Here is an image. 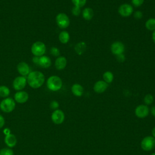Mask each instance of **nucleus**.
<instances>
[{
  "mask_svg": "<svg viewBox=\"0 0 155 155\" xmlns=\"http://www.w3.org/2000/svg\"><path fill=\"white\" fill-rule=\"evenodd\" d=\"M27 81L31 88H38L41 87L44 84L45 81V76L41 71H31L27 75Z\"/></svg>",
  "mask_w": 155,
  "mask_h": 155,
  "instance_id": "nucleus-1",
  "label": "nucleus"
},
{
  "mask_svg": "<svg viewBox=\"0 0 155 155\" xmlns=\"http://www.w3.org/2000/svg\"><path fill=\"white\" fill-rule=\"evenodd\" d=\"M62 79L58 76H51L47 81V87L51 91H58L62 88Z\"/></svg>",
  "mask_w": 155,
  "mask_h": 155,
  "instance_id": "nucleus-2",
  "label": "nucleus"
},
{
  "mask_svg": "<svg viewBox=\"0 0 155 155\" xmlns=\"http://www.w3.org/2000/svg\"><path fill=\"white\" fill-rule=\"evenodd\" d=\"M31 51L33 54L35 56H42L46 51L45 45L41 41H36L33 44L31 48Z\"/></svg>",
  "mask_w": 155,
  "mask_h": 155,
  "instance_id": "nucleus-3",
  "label": "nucleus"
},
{
  "mask_svg": "<svg viewBox=\"0 0 155 155\" xmlns=\"http://www.w3.org/2000/svg\"><path fill=\"white\" fill-rule=\"evenodd\" d=\"M15 102L11 97H7L2 100L0 104V108L5 113H10L15 108Z\"/></svg>",
  "mask_w": 155,
  "mask_h": 155,
  "instance_id": "nucleus-4",
  "label": "nucleus"
},
{
  "mask_svg": "<svg viewBox=\"0 0 155 155\" xmlns=\"http://www.w3.org/2000/svg\"><path fill=\"white\" fill-rule=\"evenodd\" d=\"M56 22L58 26L62 29L67 28L70 24L69 17L64 13H60L57 15Z\"/></svg>",
  "mask_w": 155,
  "mask_h": 155,
  "instance_id": "nucleus-5",
  "label": "nucleus"
},
{
  "mask_svg": "<svg viewBox=\"0 0 155 155\" xmlns=\"http://www.w3.org/2000/svg\"><path fill=\"white\" fill-rule=\"evenodd\" d=\"M133 7L128 3L121 4L118 8L119 14L124 18H127L133 13Z\"/></svg>",
  "mask_w": 155,
  "mask_h": 155,
  "instance_id": "nucleus-6",
  "label": "nucleus"
},
{
  "mask_svg": "<svg viewBox=\"0 0 155 155\" xmlns=\"http://www.w3.org/2000/svg\"><path fill=\"white\" fill-rule=\"evenodd\" d=\"M155 146V138L153 136H147L141 142V147L145 151H150Z\"/></svg>",
  "mask_w": 155,
  "mask_h": 155,
  "instance_id": "nucleus-7",
  "label": "nucleus"
},
{
  "mask_svg": "<svg viewBox=\"0 0 155 155\" xmlns=\"http://www.w3.org/2000/svg\"><path fill=\"white\" fill-rule=\"evenodd\" d=\"M111 53L115 56L123 54L125 51V45L120 41H115L110 46Z\"/></svg>",
  "mask_w": 155,
  "mask_h": 155,
  "instance_id": "nucleus-8",
  "label": "nucleus"
},
{
  "mask_svg": "<svg viewBox=\"0 0 155 155\" xmlns=\"http://www.w3.org/2000/svg\"><path fill=\"white\" fill-rule=\"evenodd\" d=\"M27 79L24 76H18L13 82V87L15 90L20 91L25 88L27 84Z\"/></svg>",
  "mask_w": 155,
  "mask_h": 155,
  "instance_id": "nucleus-9",
  "label": "nucleus"
},
{
  "mask_svg": "<svg viewBox=\"0 0 155 155\" xmlns=\"http://www.w3.org/2000/svg\"><path fill=\"white\" fill-rule=\"evenodd\" d=\"M64 113L61 110H56L51 114V120L56 124H61L64 120Z\"/></svg>",
  "mask_w": 155,
  "mask_h": 155,
  "instance_id": "nucleus-10",
  "label": "nucleus"
},
{
  "mask_svg": "<svg viewBox=\"0 0 155 155\" xmlns=\"http://www.w3.org/2000/svg\"><path fill=\"white\" fill-rule=\"evenodd\" d=\"M108 87V84L103 80H99L94 84L93 90L97 93H102L107 89Z\"/></svg>",
  "mask_w": 155,
  "mask_h": 155,
  "instance_id": "nucleus-11",
  "label": "nucleus"
},
{
  "mask_svg": "<svg viewBox=\"0 0 155 155\" xmlns=\"http://www.w3.org/2000/svg\"><path fill=\"white\" fill-rule=\"evenodd\" d=\"M149 113V108L147 105H140L135 110L136 115L140 118L145 117Z\"/></svg>",
  "mask_w": 155,
  "mask_h": 155,
  "instance_id": "nucleus-12",
  "label": "nucleus"
},
{
  "mask_svg": "<svg viewBox=\"0 0 155 155\" xmlns=\"http://www.w3.org/2000/svg\"><path fill=\"white\" fill-rule=\"evenodd\" d=\"M28 99V94L26 91H19L15 94V100L20 104L25 103Z\"/></svg>",
  "mask_w": 155,
  "mask_h": 155,
  "instance_id": "nucleus-13",
  "label": "nucleus"
},
{
  "mask_svg": "<svg viewBox=\"0 0 155 155\" xmlns=\"http://www.w3.org/2000/svg\"><path fill=\"white\" fill-rule=\"evenodd\" d=\"M17 70L18 73L22 76H27L30 73L29 66L24 62H21L18 64Z\"/></svg>",
  "mask_w": 155,
  "mask_h": 155,
  "instance_id": "nucleus-14",
  "label": "nucleus"
},
{
  "mask_svg": "<svg viewBox=\"0 0 155 155\" xmlns=\"http://www.w3.org/2000/svg\"><path fill=\"white\" fill-rule=\"evenodd\" d=\"M67 64V61L65 57L64 56H59L56 58L54 66L58 70H62L66 67Z\"/></svg>",
  "mask_w": 155,
  "mask_h": 155,
  "instance_id": "nucleus-15",
  "label": "nucleus"
},
{
  "mask_svg": "<svg viewBox=\"0 0 155 155\" xmlns=\"http://www.w3.org/2000/svg\"><path fill=\"white\" fill-rule=\"evenodd\" d=\"M38 65L42 68H48L51 65V61L49 57L47 56H42L39 58Z\"/></svg>",
  "mask_w": 155,
  "mask_h": 155,
  "instance_id": "nucleus-16",
  "label": "nucleus"
},
{
  "mask_svg": "<svg viewBox=\"0 0 155 155\" xmlns=\"http://www.w3.org/2000/svg\"><path fill=\"white\" fill-rule=\"evenodd\" d=\"M4 141L6 145L9 147H13L16 145L17 142V139L16 136L13 134H7L4 138Z\"/></svg>",
  "mask_w": 155,
  "mask_h": 155,
  "instance_id": "nucleus-17",
  "label": "nucleus"
},
{
  "mask_svg": "<svg viewBox=\"0 0 155 155\" xmlns=\"http://www.w3.org/2000/svg\"><path fill=\"white\" fill-rule=\"evenodd\" d=\"M82 18L86 21L91 20L94 16V11L90 7H85L82 11Z\"/></svg>",
  "mask_w": 155,
  "mask_h": 155,
  "instance_id": "nucleus-18",
  "label": "nucleus"
},
{
  "mask_svg": "<svg viewBox=\"0 0 155 155\" xmlns=\"http://www.w3.org/2000/svg\"><path fill=\"white\" fill-rule=\"evenodd\" d=\"M71 89L73 94L78 97L81 96L84 93V88L79 84H74Z\"/></svg>",
  "mask_w": 155,
  "mask_h": 155,
  "instance_id": "nucleus-19",
  "label": "nucleus"
},
{
  "mask_svg": "<svg viewBox=\"0 0 155 155\" xmlns=\"http://www.w3.org/2000/svg\"><path fill=\"white\" fill-rule=\"evenodd\" d=\"M87 50V44L84 41L77 43L74 46V51L79 55H82Z\"/></svg>",
  "mask_w": 155,
  "mask_h": 155,
  "instance_id": "nucleus-20",
  "label": "nucleus"
},
{
  "mask_svg": "<svg viewBox=\"0 0 155 155\" xmlns=\"http://www.w3.org/2000/svg\"><path fill=\"white\" fill-rule=\"evenodd\" d=\"M59 40L62 44H67L68 42L70 36V34L67 31H62L59 34Z\"/></svg>",
  "mask_w": 155,
  "mask_h": 155,
  "instance_id": "nucleus-21",
  "label": "nucleus"
},
{
  "mask_svg": "<svg viewBox=\"0 0 155 155\" xmlns=\"http://www.w3.org/2000/svg\"><path fill=\"white\" fill-rule=\"evenodd\" d=\"M145 28L149 30L153 31L155 30V18H151L146 21L145 23Z\"/></svg>",
  "mask_w": 155,
  "mask_h": 155,
  "instance_id": "nucleus-22",
  "label": "nucleus"
},
{
  "mask_svg": "<svg viewBox=\"0 0 155 155\" xmlns=\"http://www.w3.org/2000/svg\"><path fill=\"white\" fill-rule=\"evenodd\" d=\"M103 81H104L107 84H110L113 82L114 79V74L110 71H106L102 75Z\"/></svg>",
  "mask_w": 155,
  "mask_h": 155,
  "instance_id": "nucleus-23",
  "label": "nucleus"
},
{
  "mask_svg": "<svg viewBox=\"0 0 155 155\" xmlns=\"http://www.w3.org/2000/svg\"><path fill=\"white\" fill-rule=\"evenodd\" d=\"M10 90L9 88L5 86V85H1L0 86V96L2 97H6L8 96L10 94Z\"/></svg>",
  "mask_w": 155,
  "mask_h": 155,
  "instance_id": "nucleus-24",
  "label": "nucleus"
},
{
  "mask_svg": "<svg viewBox=\"0 0 155 155\" xmlns=\"http://www.w3.org/2000/svg\"><path fill=\"white\" fill-rule=\"evenodd\" d=\"M74 6L81 8L84 7L87 2V0H71Z\"/></svg>",
  "mask_w": 155,
  "mask_h": 155,
  "instance_id": "nucleus-25",
  "label": "nucleus"
},
{
  "mask_svg": "<svg viewBox=\"0 0 155 155\" xmlns=\"http://www.w3.org/2000/svg\"><path fill=\"white\" fill-rule=\"evenodd\" d=\"M13 151L10 148H4L0 150V155H13Z\"/></svg>",
  "mask_w": 155,
  "mask_h": 155,
  "instance_id": "nucleus-26",
  "label": "nucleus"
},
{
  "mask_svg": "<svg viewBox=\"0 0 155 155\" xmlns=\"http://www.w3.org/2000/svg\"><path fill=\"white\" fill-rule=\"evenodd\" d=\"M143 101L145 104L150 105L153 102V96L151 94H147L144 97Z\"/></svg>",
  "mask_w": 155,
  "mask_h": 155,
  "instance_id": "nucleus-27",
  "label": "nucleus"
},
{
  "mask_svg": "<svg viewBox=\"0 0 155 155\" xmlns=\"http://www.w3.org/2000/svg\"><path fill=\"white\" fill-rule=\"evenodd\" d=\"M71 13L74 16H78L81 15V13H82V11H81V8L76 7V6H73V7L71 9Z\"/></svg>",
  "mask_w": 155,
  "mask_h": 155,
  "instance_id": "nucleus-28",
  "label": "nucleus"
},
{
  "mask_svg": "<svg viewBox=\"0 0 155 155\" xmlns=\"http://www.w3.org/2000/svg\"><path fill=\"white\" fill-rule=\"evenodd\" d=\"M133 7H140L144 2V0H131Z\"/></svg>",
  "mask_w": 155,
  "mask_h": 155,
  "instance_id": "nucleus-29",
  "label": "nucleus"
},
{
  "mask_svg": "<svg viewBox=\"0 0 155 155\" xmlns=\"http://www.w3.org/2000/svg\"><path fill=\"white\" fill-rule=\"evenodd\" d=\"M50 53L52 55L54 56H58L59 57V56L60 55V51H59V50L55 47H53L51 48L50 49Z\"/></svg>",
  "mask_w": 155,
  "mask_h": 155,
  "instance_id": "nucleus-30",
  "label": "nucleus"
},
{
  "mask_svg": "<svg viewBox=\"0 0 155 155\" xmlns=\"http://www.w3.org/2000/svg\"><path fill=\"white\" fill-rule=\"evenodd\" d=\"M133 16L136 19H140L143 16V13L140 10H137L133 13Z\"/></svg>",
  "mask_w": 155,
  "mask_h": 155,
  "instance_id": "nucleus-31",
  "label": "nucleus"
},
{
  "mask_svg": "<svg viewBox=\"0 0 155 155\" xmlns=\"http://www.w3.org/2000/svg\"><path fill=\"white\" fill-rule=\"evenodd\" d=\"M116 56V59H117V61H119V62H124L125 60V55L124 54V53L119 54Z\"/></svg>",
  "mask_w": 155,
  "mask_h": 155,
  "instance_id": "nucleus-32",
  "label": "nucleus"
},
{
  "mask_svg": "<svg viewBox=\"0 0 155 155\" xmlns=\"http://www.w3.org/2000/svg\"><path fill=\"white\" fill-rule=\"evenodd\" d=\"M59 107V104L57 101H53L50 103V107L52 109H56Z\"/></svg>",
  "mask_w": 155,
  "mask_h": 155,
  "instance_id": "nucleus-33",
  "label": "nucleus"
},
{
  "mask_svg": "<svg viewBox=\"0 0 155 155\" xmlns=\"http://www.w3.org/2000/svg\"><path fill=\"white\" fill-rule=\"evenodd\" d=\"M5 124V120L4 118L3 117V116L2 115L0 114V128H2Z\"/></svg>",
  "mask_w": 155,
  "mask_h": 155,
  "instance_id": "nucleus-34",
  "label": "nucleus"
},
{
  "mask_svg": "<svg viewBox=\"0 0 155 155\" xmlns=\"http://www.w3.org/2000/svg\"><path fill=\"white\" fill-rule=\"evenodd\" d=\"M151 114L155 117V106H154V107H153L151 108Z\"/></svg>",
  "mask_w": 155,
  "mask_h": 155,
  "instance_id": "nucleus-35",
  "label": "nucleus"
},
{
  "mask_svg": "<svg viewBox=\"0 0 155 155\" xmlns=\"http://www.w3.org/2000/svg\"><path fill=\"white\" fill-rule=\"evenodd\" d=\"M152 39H153V42L155 44V30L153 31L152 33Z\"/></svg>",
  "mask_w": 155,
  "mask_h": 155,
  "instance_id": "nucleus-36",
  "label": "nucleus"
},
{
  "mask_svg": "<svg viewBox=\"0 0 155 155\" xmlns=\"http://www.w3.org/2000/svg\"><path fill=\"white\" fill-rule=\"evenodd\" d=\"M4 131V133L5 134V135L10 134V130H9V129H8V128H5Z\"/></svg>",
  "mask_w": 155,
  "mask_h": 155,
  "instance_id": "nucleus-37",
  "label": "nucleus"
},
{
  "mask_svg": "<svg viewBox=\"0 0 155 155\" xmlns=\"http://www.w3.org/2000/svg\"><path fill=\"white\" fill-rule=\"evenodd\" d=\"M152 134H153V136H154V137H155V128H154L152 130Z\"/></svg>",
  "mask_w": 155,
  "mask_h": 155,
  "instance_id": "nucleus-38",
  "label": "nucleus"
},
{
  "mask_svg": "<svg viewBox=\"0 0 155 155\" xmlns=\"http://www.w3.org/2000/svg\"><path fill=\"white\" fill-rule=\"evenodd\" d=\"M151 155H155V153H153V154H152Z\"/></svg>",
  "mask_w": 155,
  "mask_h": 155,
  "instance_id": "nucleus-39",
  "label": "nucleus"
}]
</instances>
